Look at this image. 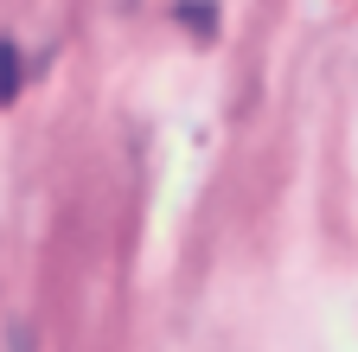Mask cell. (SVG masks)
<instances>
[{"label": "cell", "mask_w": 358, "mask_h": 352, "mask_svg": "<svg viewBox=\"0 0 358 352\" xmlns=\"http://www.w3.org/2000/svg\"><path fill=\"white\" fill-rule=\"evenodd\" d=\"M20 97V45L13 38H0V103Z\"/></svg>", "instance_id": "obj_1"}, {"label": "cell", "mask_w": 358, "mask_h": 352, "mask_svg": "<svg viewBox=\"0 0 358 352\" xmlns=\"http://www.w3.org/2000/svg\"><path fill=\"white\" fill-rule=\"evenodd\" d=\"M179 20H186V26H205V32H211V20H217V13H211V7H179Z\"/></svg>", "instance_id": "obj_2"}, {"label": "cell", "mask_w": 358, "mask_h": 352, "mask_svg": "<svg viewBox=\"0 0 358 352\" xmlns=\"http://www.w3.org/2000/svg\"><path fill=\"white\" fill-rule=\"evenodd\" d=\"M7 352H38V346H32V333H26V327H20V333H13V339H7Z\"/></svg>", "instance_id": "obj_3"}]
</instances>
